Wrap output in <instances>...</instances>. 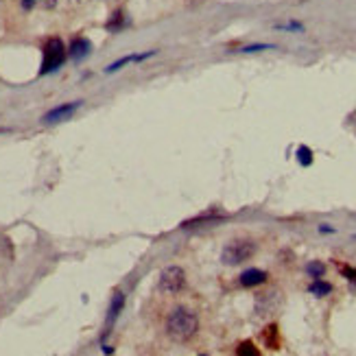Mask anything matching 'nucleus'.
I'll return each mask as SVG.
<instances>
[{"instance_id":"obj_15","label":"nucleus","mask_w":356,"mask_h":356,"mask_svg":"<svg viewBox=\"0 0 356 356\" xmlns=\"http://www.w3.org/2000/svg\"><path fill=\"white\" fill-rule=\"evenodd\" d=\"M265 335H267V346H269V348H274V350H278V346H280V341L276 339L278 328H276V326H269Z\"/></svg>"},{"instance_id":"obj_13","label":"nucleus","mask_w":356,"mask_h":356,"mask_svg":"<svg viewBox=\"0 0 356 356\" xmlns=\"http://www.w3.org/2000/svg\"><path fill=\"white\" fill-rule=\"evenodd\" d=\"M298 160H300L302 166H311L313 164V151L308 147H300L298 149Z\"/></svg>"},{"instance_id":"obj_12","label":"nucleus","mask_w":356,"mask_h":356,"mask_svg":"<svg viewBox=\"0 0 356 356\" xmlns=\"http://www.w3.org/2000/svg\"><path fill=\"white\" fill-rule=\"evenodd\" d=\"M308 291H311L313 295H317V298H326L328 293H332V284H328L322 278H313V284L308 287Z\"/></svg>"},{"instance_id":"obj_14","label":"nucleus","mask_w":356,"mask_h":356,"mask_svg":"<svg viewBox=\"0 0 356 356\" xmlns=\"http://www.w3.org/2000/svg\"><path fill=\"white\" fill-rule=\"evenodd\" d=\"M306 271H308V276L311 278H322L326 274V265L324 263H311L306 267Z\"/></svg>"},{"instance_id":"obj_1","label":"nucleus","mask_w":356,"mask_h":356,"mask_svg":"<svg viewBox=\"0 0 356 356\" xmlns=\"http://www.w3.org/2000/svg\"><path fill=\"white\" fill-rule=\"evenodd\" d=\"M197 328H199V319L193 311H188V308H175V311L166 317V335L177 343L191 341L197 335Z\"/></svg>"},{"instance_id":"obj_8","label":"nucleus","mask_w":356,"mask_h":356,"mask_svg":"<svg viewBox=\"0 0 356 356\" xmlns=\"http://www.w3.org/2000/svg\"><path fill=\"white\" fill-rule=\"evenodd\" d=\"M267 282V274L260 269H247L245 274L241 276V284L243 287H258V284Z\"/></svg>"},{"instance_id":"obj_10","label":"nucleus","mask_w":356,"mask_h":356,"mask_svg":"<svg viewBox=\"0 0 356 356\" xmlns=\"http://www.w3.org/2000/svg\"><path fill=\"white\" fill-rule=\"evenodd\" d=\"M127 27H129V20H127V16L123 14V11H114L112 18H110V22L105 25V29H108L110 33H121V31L127 29Z\"/></svg>"},{"instance_id":"obj_7","label":"nucleus","mask_w":356,"mask_h":356,"mask_svg":"<svg viewBox=\"0 0 356 356\" xmlns=\"http://www.w3.org/2000/svg\"><path fill=\"white\" fill-rule=\"evenodd\" d=\"M123 306H125V295H123L121 291H116L114 298H112V304H110V311H108V322H105V328H108V332H110V328L114 326V322L118 319V315H121Z\"/></svg>"},{"instance_id":"obj_9","label":"nucleus","mask_w":356,"mask_h":356,"mask_svg":"<svg viewBox=\"0 0 356 356\" xmlns=\"http://www.w3.org/2000/svg\"><path fill=\"white\" fill-rule=\"evenodd\" d=\"M156 55V51H149V53H145V55H127V57H123V59H118V62H114V64H110L108 66V70H105V73H116V70H121L125 64H132V62H145L147 57H153Z\"/></svg>"},{"instance_id":"obj_6","label":"nucleus","mask_w":356,"mask_h":356,"mask_svg":"<svg viewBox=\"0 0 356 356\" xmlns=\"http://www.w3.org/2000/svg\"><path fill=\"white\" fill-rule=\"evenodd\" d=\"M90 53H92V42L88 38H75L73 42H70L68 55L73 62H83Z\"/></svg>"},{"instance_id":"obj_3","label":"nucleus","mask_w":356,"mask_h":356,"mask_svg":"<svg viewBox=\"0 0 356 356\" xmlns=\"http://www.w3.org/2000/svg\"><path fill=\"white\" fill-rule=\"evenodd\" d=\"M256 254V243L252 241H232L230 245H225L221 260L225 265H241L245 260H249Z\"/></svg>"},{"instance_id":"obj_18","label":"nucleus","mask_w":356,"mask_h":356,"mask_svg":"<svg viewBox=\"0 0 356 356\" xmlns=\"http://www.w3.org/2000/svg\"><path fill=\"white\" fill-rule=\"evenodd\" d=\"M265 49H271L269 44H256V46H245V49H241L243 53H254V51H265Z\"/></svg>"},{"instance_id":"obj_16","label":"nucleus","mask_w":356,"mask_h":356,"mask_svg":"<svg viewBox=\"0 0 356 356\" xmlns=\"http://www.w3.org/2000/svg\"><path fill=\"white\" fill-rule=\"evenodd\" d=\"M341 274L346 276L350 282H354V284H356V269H352V267H348V265H343V267H341Z\"/></svg>"},{"instance_id":"obj_5","label":"nucleus","mask_w":356,"mask_h":356,"mask_svg":"<svg viewBox=\"0 0 356 356\" xmlns=\"http://www.w3.org/2000/svg\"><path fill=\"white\" fill-rule=\"evenodd\" d=\"M81 103L83 101H73V103H64V105H57V108H53L49 114H46L42 121L46 123V125H55V123H62V121H66V118H70L73 116L79 108H81Z\"/></svg>"},{"instance_id":"obj_17","label":"nucleus","mask_w":356,"mask_h":356,"mask_svg":"<svg viewBox=\"0 0 356 356\" xmlns=\"http://www.w3.org/2000/svg\"><path fill=\"white\" fill-rule=\"evenodd\" d=\"M236 352H239V354H258V350L252 346V343H241V348Z\"/></svg>"},{"instance_id":"obj_11","label":"nucleus","mask_w":356,"mask_h":356,"mask_svg":"<svg viewBox=\"0 0 356 356\" xmlns=\"http://www.w3.org/2000/svg\"><path fill=\"white\" fill-rule=\"evenodd\" d=\"M221 219H225V215H221V212H206V215H201V217H197V219H191V221H186L184 223V228H195V225H199V223H215V221H221Z\"/></svg>"},{"instance_id":"obj_4","label":"nucleus","mask_w":356,"mask_h":356,"mask_svg":"<svg viewBox=\"0 0 356 356\" xmlns=\"http://www.w3.org/2000/svg\"><path fill=\"white\" fill-rule=\"evenodd\" d=\"M186 284V274L180 267H169L160 274V291L162 293H180Z\"/></svg>"},{"instance_id":"obj_2","label":"nucleus","mask_w":356,"mask_h":356,"mask_svg":"<svg viewBox=\"0 0 356 356\" xmlns=\"http://www.w3.org/2000/svg\"><path fill=\"white\" fill-rule=\"evenodd\" d=\"M42 55H44V57H42L40 75L44 77V75H53V73H57V70L64 66L68 51H66L64 42L59 40V38H49V40L44 42V46H42Z\"/></svg>"}]
</instances>
